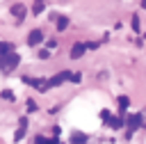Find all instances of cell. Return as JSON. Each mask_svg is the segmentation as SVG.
<instances>
[{"label":"cell","mask_w":146,"mask_h":144,"mask_svg":"<svg viewBox=\"0 0 146 144\" xmlns=\"http://www.w3.org/2000/svg\"><path fill=\"white\" fill-rule=\"evenodd\" d=\"M66 25H68V18L66 16H59L57 18V30H66Z\"/></svg>","instance_id":"cell-10"},{"label":"cell","mask_w":146,"mask_h":144,"mask_svg":"<svg viewBox=\"0 0 146 144\" xmlns=\"http://www.w3.org/2000/svg\"><path fill=\"white\" fill-rule=\"evenodd\" d=\"M110 117H112V114H110V110H103V112H100V119H103L105 123H107V119H110Z\"/></svg>","instance_id":"cell-13"},{"label":"cell","mask_w":146,"mask_h":144,"mask_svg":"<svg viewBox=\"0 0 146 144\" xmlns=\"http://www.w3.org/2000/svg\"><path fill=\"white\" fill-rule=\"evenodd\" d=\"M11 14H14L18 21H23V18H25V7L18 2V5H14V7H11Z\"/></svg>","instance_id":"cell-6"},{"label":"cell","mask_w":146,"mask_h":144,"mask_svg":"<svg viewBox=\"0 0 146 144\" xmlns=\"http://www.w3.org/2000/svg\"><path fill=\"white\" fill-rule=\"evenodd\" d=\"M71 144H87V135L84 133H73L71 135Z\"/></svg>","instance_id":"cell-7"},{"label":"cell","mask_w":146,"mask_h":144,"mask_svg":"<svg viewBox=\"0 0 146 144\" xmlns=\"http://www.w3.org/2000/svg\"><path fill=\"white\" fill-rule=\"evenodd\" d=\"M34 144H59V142H57V139H46V137L39 135V137L34 139Z\"/></svg>","instance_id":"cell-11"},{"label":"cell","mask_w":146,"mask_h":144,"mask_svg":"<svg viewBox=\"0 0 146 144\" xmlns=\"http://www.w3.org/2000/svg\"><path fill=\"white\" fill-rule=\"evenodd\" d=\"M139 126H141V114L137 112V114H132V117L128 119V135H132V133H135Z\"/></svg>","instance_id":"cell-2"},{"label":"cell","mask_w":146,"mask_h":144,"mask_svg":"<svg viewBox=\"0 0 146 144\" xmlns=\"http://www.w3.org/2000/svg\"><path fill=\"white\" fill-rule=\"evenodd\" d=\"M2 96H5V98H7V101H11V98H14V96H11V91H9V89H5V91H2Z\"/></svg>","instance_id":"cell-17"},{"label":"cell","mask_w":146,"mask_h":144,"mask_svg":"<svg viewBox=\"0 0 146 144\" xmlns=\"http://www.w3.org/2000/svg\"><path fill=\"white\" fill-rule=\"evenodd\" d=\"M84 50H87V43H80V41H78V43H73V48H71V57H73V59H80V57L84 55Z\"/></svg>","instance_id":"cell-3"},{"label":"cell","mask_w":146,"mask_h":144,"mask_svg":"<svg viewBox=\"0 0 146 144\" xmlns=\"http://www.w3.org/2000/svg\"><path fill=\"white\" fill-rule=\"evenodd\" d=\"M132 30L139 32V18H137V16H132Z\"/></svg>","instance_id":"cell-14"},{"label":"cell","mask_w":146,"mask_h":144,"mask_svg":"<svg viewBox=\"0 0 146 144\" xmlns=\"http://www.w3.org/2000/svg\"><path fill=\"white\" fill-rule=\"evenodd\" d=\"M18 62H21V57L11 50V53H7V55H0V73H9V71H14L16 66H18Z\"/></svg>","instance_id":"cell-1"},{"label":"cell","mask_w":146,"mask_h":144,"mask_svg":"<svg viewBox=\"0 0 146 144\" xmlns=\"http://www.w3.org/2000/svg\"><path fill=\"white\" fill-rule=\"evenodd\" d=\"M119 105H121V110H125V107L130 105V101H128V96H119Z\"/></svg>","instance_id":"cell-12"},{"label":"cell","mask_w":146,"mask_h":144,"mask_svg":"<svg viewBox=\"0 0 146 144\" xmlns=\"http://www.w3.org/2000/svg\"><path fill=\"white\" fill-rule=\"evenodd\" d=\"M68 80H71V82H80V73H71Z\"/></svg>","instance_id":"cell-15"},{"label":"cell","mask_w":146,"mask_h":144,"mask_svg":"<svg viewBox=\"0 0 146 144\" xmlns=\"http://www.w3.org/2000/svg\"><path fill=\"white\" fill-rule=\"evenodd\" d=\"M11 50H14V46H11V43L0 41V55H7V53H11Z\"/></svg>","instance_id":"cell-9"},{"label":"cell","mask_w":146,"mask_h":144,"mask_svg":"<svg viewBox=\"0 0 146 144\" xmlns=\"http://www.w3.org/2000/svg\"><path fill=\"white\" fill-rule=\"evenodd\" d=\"M141 7H144V9H146V0H141Z\"/></svg>","instance_id":"cell-18"},{"label":"cell","mask_w":146,"mask_h":144,"mask_svg":"<svg viewBox=\"0 0 146 144\" xmlns=\"http://www.w3.org/2000/svg\"><path fill=\"white\" fill-rule=\"evenodd\" d=\"M43 9H46V2H43V0H36V2H34V7H32V11H34V14H41Z\"/></svg>","instance_id":"cell-8"},{"label":"cell","mask_w":146,"mask_h":144,"mask_svg":"<svg viewBox=\"0 0 146 144\" xmlns=\"http://www.w3.org/2000/svg\"><path fill=\"white\" fill-rule=\"evenodd\" d=\"M39 57H41V59H48V57H50V53H48V50H41V53H39Z\"/></svg>","instance_id":"cell-16"},{"label":"cell","mask_w":146,"mask_h":144,"mask_svg":"<svg viewBox=\"0 0 146 144\" xmlns=\"http://www.w3.org/2000/svg\"><path fill=\"white\" fill-rule=\"evenodd\" d=\"M41 39H43L41 30H32V32H30V37H27V43H30V46H39V43H41Z\"/></svg>","instance_id":"cell-4"},{"label":"cell","mask_w":146,"mask_h":144,"mask_svg":"<svg viewBox=\"0 0 146 144\" xmlns=\"http://www.w3.org/2000/svg\"><path fill=\"white\" fill-rule=\"evenodd\" d=\"M25 128H27V119L23 117V119H21V123H18V130H16V135H14V139H16V142L25 137Z\"/></svg>","instance_id":"cell-5"}]
</instances>
